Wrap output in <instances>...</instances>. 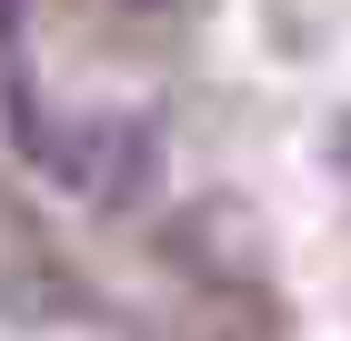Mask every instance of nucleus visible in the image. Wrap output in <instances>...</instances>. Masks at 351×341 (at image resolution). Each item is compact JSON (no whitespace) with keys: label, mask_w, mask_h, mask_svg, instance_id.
<instances>
[{"label":"nucleus","mask_w":351,"mask_h":341,"mask_svg":"<svg viewBox=\"0 0 351 341\" xmlns=\"http://www.w3.org/2000/svg\"><path fill=\"white\" fill-rule=\"evenodd\" d=\"M40 171H51V191H71L81 211H141L161 201V131L141 121V110H81V121H60L51 141H40Z\"/></svg>","instance_id":"nucleus-1"},{"label":"nucleus","mask_w":351,"mask_h":341,"mask_svg":"<svg viewBox=\"0 0 351 341\" xmlns=\"http://www.w3.org/2000/svg\"><path fill=\"white\" fill-rule=\"evenodd\" d=\"M341 181H351V131H341Z\"/></svg>","instance_id":"nucleus-5"},{"label":"nucleus","mask_w":351,"mask_h":341,"mask_svg":"<svg viewBox=\"0 0 351 341\" xmlns=\"http://www.w3.org/2000/svg\"><path fill=\"white\" fill-rule=\"evenodd\" d=\"M181 251L201 271H231V281H261V231H251V211L241 201H201L181 221Z\"/></svg>","instance_id":"nucleus-2"},{"label":"nucleus","mask_w":351,"mask_h":341,"mask_svg":"<svg viewBox=\"0 0 351 341\" xmlns=\"http://www.w3.org/2000/svg\"><path fill=\"white\" fill-rule=\"evenodd\" d=\"M110 10H141V21H171V10H191V0H110Z\"/></svg>","instance_id":"nucleus-3"},{"label":"nucleus","mask_w":351,"mask_h":341,"mask_svg":"<svg viewBox=\"0 0 351 341\" xmlns=\"http://www.w3.org/2000/svg\"><path fill=\"white\" fill-rule=\"evenodd\" d=\"M21 10H30V0H0V51L21 40Z\"/></svg>","instance_id":"nucleus-4"}]
</instances>
